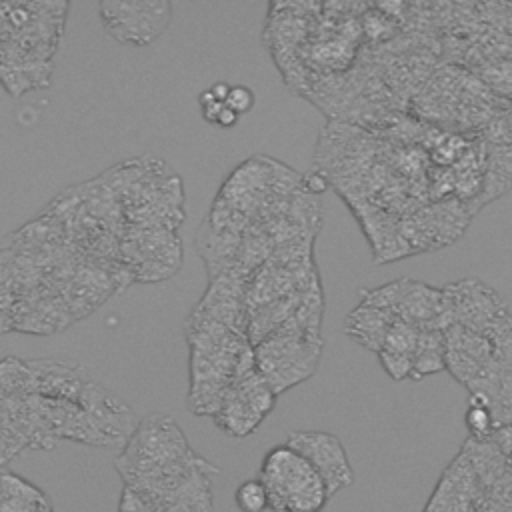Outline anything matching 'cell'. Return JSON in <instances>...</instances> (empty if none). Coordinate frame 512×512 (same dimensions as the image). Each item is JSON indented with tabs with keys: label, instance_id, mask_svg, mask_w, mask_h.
<instances>
[{
	"label": "cell",
	"instance_id": "cell-4",
	"mask_svg": "<svg viewBox=\"0 0 512 512\" xmlns=\"http://www.w3.org/2000/svg\"><path fill=\"white\" fill-rule=\"evenodd\" d=\"M272 512H322L328 488L312 464L286 442L272 446L258 470Z\"/></svg>",
	"mask_w": 512,
	"mask_h": 512
},
{
	"label": "cell",
	"instance_id": "cell-2",
	"mask_svg": "<svg viewBox=\"0 0 512 512\" xmlns=\"http://www.w3.org/2000/svg\"><path fill=\"white\" fill-rule=\"evenodd\" d=\"M68 2H0V82L12 96L50 84Z\"/></svg>",
	"mask_w": 512,
	"mask_h": 512
},
{
	"label": "cell",
	"instance_id": "cell-16",
	"mask_svg": "<svg viewBox=\"0 0 512 512\" xmlns=\"http://www.w3.org/2000/svg\"><path fill=\"white\" fill-rule=\"evenodd\" d=\"M446 338L444 330L420 328L414 360H412V380H420L426 374L446 370Z\"/></svg>",
	"mask_w": 512,
	"mask_h": 512
},
{
	"label": "cell",
	"instance_id": "cell-3",
	"mask_svg": "<svg viewBox=\"0 0 512 512\" xmlns=\"http://www.w3.org/2000/svg\"><path fill=\"white\" fill-rule=\"evenodd\" d=\"M188 406L198 416H214L224 392L242 372L254 368V348L246 334L216 320L190 314Z\"/></svg>",
	"mask_w": 512,
	"mask_h": 512
},
{
	"label": "cell",
	"instance_id": "cell-7",
	"mask_svg": "<svg viewBox=\"0 0 512 512\" xmlns=\"http://www.w3.org/2000/svg\"><path fill=\"white\" fill-rule=\"evenodd\" d=\"M274 404L276 394L254 366L236 376V380L224 392L212 418L224 434L244 438L264 422Z\"/></svg>",
	"mask_w": 512,
	"mask_h": 512
},
{
	"label": "cell",
	"instance_id": "cell-24",
	"mask_svg": "<svg viewBox=\"0 0 512 512\" xmlns=\"http://www.w3.org/2000/svg\"><path fill=\"white\" fill-rule=\"evenodd\" d=\"M238 118H240V114H236L234 110H230L228 106H224V110L220 112V116H218V126H224V128H228V126H234L236 122H238Z\"/></svg>",
	"mask_w": 512,
	"mask_h": 512
},
{
	"label": "cell",
	"instance_id": "cell-11",
	"mask_svg": "<svg viewBox=\"0 0 512 512\" xmlns=\"http://www.w3.org/2000/svg\"><path fill=\"white\" fill-rule=\"evenodd\" d=\"M446 338V370L462 384L468 386L492 360V346L484 334L472 332L464 326L452 324L444 330Z\"/></svg>",
	"mask_w": 512,
	"mask_h": 512
},
{
	"label": "cell",
	"instance_id": "cell-14",
	"mask_svg": "<svg viewBox=\"0 0 512 512\" xmlns=\"http://www.w3.org/2000/svg\"><path fill=\"white\" fill-rule=\"evenodd\" d=\"M0 512H56L50 496L28 478L0 468Z\"/></svg>",
	"mask_w": 512,
	"mask_h": 512
},
{
	"label": "cell",
	"instance_id": "cell-23",
	"mask_svg": "<svg viewBox=\"0 0 512 512\" xmlns=\"http://www.w3.org/2000/svg\"><path fill=\"white\" fill-rule=\"evenodd\" d=\"M230 88H232V84L226 82V80H218V82H214V84L210 86L212 94H214L220 102H226V98H228V94H230Z\"/></svg>",
	"mask_w": 512,
	"mask_h": 512
},
{
	"label": "cell",
	"instance_id": "cell-20",
	"mask_svg": "<svg viewBox=\"0 0 512 512\" xmlns=\"http://www.w3.org/2000/svg\"><path fill=\"white\" fill-rule=\"evenodd\" d=\"M464 420H466V428L476 438H486L490 432H494L492 408L486 406V404L468 402V410H466Z\"/></svg>",
	"mask_w": 512,
	"mask_h": 512
},
{
	"label": "cell",
	"instance_id": "cell-15",
	"mask_svg": "<svg viewBox=\"0 0 512 512\" xmlns=\"http://www.w3.org/2000/svg\"><path fill=\"white\" fill-rule=\"evenodd\" d=\"M396 318L382 308L370 306L360 302L348 316L344 322V330L346 334L358 342L362 348H368L372 352H380V348L384 346L386 334L392 326Z\"/></svg>",
	"mask_w": 512,
	"mask_h": 512
},
{
	"label": "cell",
	"instance_id": "cell-12",
	"mask_svg": "<svg viewBox=\"0 0 512 512\" xmlns=\"http://www.w3.org/2000/svg\"><path fill=\"white\" fill-rule=\"evenodd\" d=\"M30 368V394H38L50 400H66L78 402L84 388L88 386L90 378L86 372L64 360H32L28 362Z\"/></svg>",
	"mask_w": 512,
	"mask_h": 512
},
{
	"label": "cell",
	"instance_id": "cell-8",
	"mask_svg": "<svg viewBox=\"0 0 512 512\" xmlns=\"http://www.w3.org/2000/svg\"><path fill=\"white\" fill-rule=\"evenodd\" d=\"M98 12L112 38L122 44L148 46L168 28L172 4L166 0H104Z\"/></svg>",
	"mask_w": 512,
	"mask_h": 512
},
{
	"label": "cell",
	"instance_id": "cell-25",
	"mask_svg": "<svg viewBox=\"0 0 512 512\" xmlns=\"http://www.w3.org/2000/svg\"><path fill=\"white\" fill-rule=\"evenodd\" d=\"M0 468H2V466H0Z\"/></svg>",
	"mask_w": 512,
	"mask_h": 512
},
{
	"label": "cell",
	"instance_id": "cell-22",
	"mask_svg": "<svg viewBox=\"0 0 512 512\" xmlns=\"http://www.w3.org/2000/svg\"><path fill=\"white\" fill-rule=\"evenodd\" d=\"M198 104H200V110H202L204 120L210 122V124H216V122H218V116H220V112H222L224 106H226L224 102H220V100L212 94L210 88H206L204 92L198 94Z\"/></svg>",
	"mask_w": 512,
	"mask_h": 512
},
{
	"label": "cell",
	"instance_id": "cell-9",
	"mask_svg": "<svg viewBox=\"0 0 512 512\" xmlns=\"http://www.w3.org/2000/svg\"><path fill=\"white\" fill-rule=\"evenodd\" d=\"M286 444L304 456L324 480L330 498L354 482V470L338 436L326 430H294Z\"/></svg>",
	"mask_w": 512,
	"mask_h": 512
},
{
	"label": "cell",
	"instance_id": "cell-17",
	"mask_svg": "<svg viewBox=\"0 0 512 512\" xmlns=\"http://www.w3.org/2000/svg\"><path fill=\"white\" fill-rule=\"evenodd\" d=\"M486 174L482 182L484 200L488 202L504 194L512 184V144H490L486 154Z\"/></svg>",
	"mask_w": 512,
	"mask_h": 512
},
{
	"label": "cell",
	"instance_id": "cell-10",
	"mask_svg": "<svg viewBox=\"0 0 512 512\" xmlns=\"http://www.w3.org/2000/svg\"><path fill=\"white\" fill-rule=\"evenodd\" d=\"M444 294L450 304L454 324L478 334H484L500 316L508 312L500 294L474 278L444 286Z\"/></svg>",
	"mask_w": 512,
	"mask_h": 512
},
{
	"label": "cell",
	"instance_id": "cell-18",
	"mask_svg": "<svg viewBox=\"0 0 512 512\" xmlns=\"http://www.w3.org/2000/svg\"><path fill=\"white\" fill-rule=\"evenodd\" d=\"M484 336L488 338L492 346V356L500 364L512 366V314L506 312L500 316L486 332Z\"/></svg>",
	"mask_w": 512,
	"mask_h": 512
},
{
	"label": "cell",
	"instance_id": "cell-1",
	"mask_svg": "<svg viewBox=\"0 0 512 512\" xmlns=\"http://www.w3.org/2000/svg\"><path fill=\"white\" fill-rule=\"evenodd\" d=\"M124 486L146 496L154 512H214L218 468L196 454L176 420L148 414L114 458Z\"/></svg>",
	"mask_w": 512,
	"mask_h": 512
},
{
	"label": "cell",
	"instance_id": "cell-5",
	"mask_svg": "<svg viewBox=\"0 0 512 512\" xmlns=\"http://www.w3.org/2000/svg\"><path fill=\"white\" fill-rule=\"evenodd\" d=\"M252 348L258 374L278 396L316 372L322 356V338L306 332L290 318Z\"/></svg>",
	"mask_w": 512,
	"mask_h": 512
},
{
	"label": "cell",
	"instance_id": "cell-6",
	"mask_svg": "<svg viewBox=\"0 0 512 512\" xmlns=\"http://www.w3.org/2000/svg\"><path fill=\"white\" fill-rule=\"evenodd\" d=\"M362 302L388 310L416 328L446 330L454 324L444 288H432L412 278H400L374 290H362Z\"/></svg>",
	"mask_w": 512,
	"mask_h": 512
},
{
	"label": "cell",
	"instance_id": "cell-13",
	"mask_svg": "<svg viewBox=\"0 0 512 512\" xmlns=\"http://www.w3.org/2000/svg\"><path fill=\"white\" fill-rule=\"evenodd\" d=\"M418 334H420V328L408 322H402L398 318L392 322L386 334L384 346L378 352L382 368L390 374V378L394 380L412 378V360H414Z\"/></svg>",
	"mask_w": 512,
	"mask_h": 512
},
{
	"label": "cell",
	"instance_id": "cell-21",
	"mask_svg": "<svg viewBox=\"0 0 512 512\" xmlns=\"http://www.w3.org/2000/svg\"><path fill=\"white\" fill-rule=\"evenodd\" d=\"M254 100H256V96H254V90H252V88H248V86H244V84H232L230 94H228V98H226L224 104H226L230 110H234L236 114H244V112L252 110Z\"/></svg>",
	"mask_w": 512,
	"mask_h": 512
},
{
	"label": "cell",
	"instance_id": "cell-19",
	"mask_svg": "<svg viewBox=\"0 0 512 512\" xmlns=\"http://www.w3.org/2000/svg\"><path fill=\"white\" fill-rule=\"evenodd\" d=\"M234 502H236L240 512H264V510L270 508L268 492H266V488H264V484L258 476L244 480L236 488Z\"/></svg>",
	"mask_w": 512,
	"mask_h": 512
}]
</instances>
